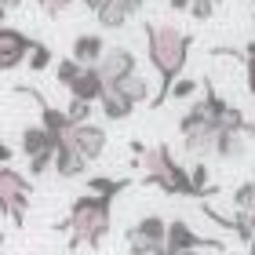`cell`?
Listing matches in <instances>:
<instances>
[{"label":"cell","mask_w":255,"mask_h":255,"mask_svg":"<svg viewBox=\"0 0 255 255\" xmlns=\"http://www.w3.org/2000/svg\"><path fill=\"white\" fill-rule=\"evenodd\" d=\"M142 33H146L149 66H153L157 77H160V88H157V95H149V106L160 110L168 102V88L182 77V69L190 62V44L193 40H190V33H182L179 26H171V22H146Z\"/></svg>","instance_id":"1"},{"label":"cell","mask_w":255,"mask_h":255,"mask_svg":"<svg viewBox=\"0 0 255 255\" xmlns=\"http://www.w3.org/2000/svg\"><path fill=\"white\" fill-rule=\"evenodd\" d=\"M131 157H135L131 168H142V175H138L142 186H157L168 197H197L193 186H190V171L175 160L168 142H157V146L131 142Z\"/></svg>","instance_id":"2"},{"label":"cell","mask_w":255,"mask_h":255,"mask_svg":"<svg viewBox=\"0 0 255 255\" xmlns=\"http://www.w3.org/2000/svg\"><path fill=\"white\" fill-rule=\"evenodd\" d=\"M110 226H113V201L95 197V193L73 197L69 215L59 223V230L69 234V252L80 248V245L84 248H102V241L110 237Z\"/></svg>","instance_id":"3"},{"label":"cell","mask_w":255,"mask_h":255,"mask_svg":"<svg viewBox=\"0 0 255 255\" xmlns=\"http://www.w3.org/2000/svg\"><path fill=\"white\" fill-rule=\"evenodd\" d=\"M29 197H33V179L22 175L18 168H0V215L7 219L11 226H26L29 215Z\"/></svg>","instance_id":"4"},{"label":"cell","mask_w":255,"mask_h":255,"mask_svg":"<svg viewBox=\"0 0 255 255\" xmlns=\"http://www.w3.org/2000/svg\"><path fill=\"white\" fill-rule=\"evenodd\" d=\"M179 135H182V149L193 157V160H204V157H212V146H215V124L212 117H208V110H204V102H193V106L182 113V121H179Z\"/></svg>","instance_id":"5"},{"label":"cell","mask_w":255,"mask_h":255,"mask_svg":"<svg viewBox=\"0 0 255 255\" xmlns=\"http://www.w3.org/2000/svg\"><path fill=\"white\" fill-rule=\"evenodd\" d=\"M201 91H204V110H208V117H212V124H215V131H241L245 138H255V121H248L245 113H241L234 102H226L223 95L215 91V84L212 80H201Z\"/></svg>","instance_id":"6"},{"label":"cell","mask_w":255,"mask_h":255,"mask_svg":"<svg viewBox=\"0 0 255 255\" xmlns=\"http://www.w3.org/2000/svg\"><path fill=\"white\" fill-rule=\"evenodd\" d=\"M55 80L69 91V99L77 102H88V106H95L99 95H102V80L95 73V66H77L73 59H62L59 66H55Z\"/></svg>","instance_id":"7"},{"label":"cell","mask_w":255,"mask_h":255,"mask_svg":"<svg viewBox=\"0 0 255 255\" xmlns=\"http://www.w3.org/2000/svg\"><path fill=\"white\" fill-rule=\"evenodd\" d=\"M55 142H66L80 160H84V164H95V160L106 153V128H102V124H91V121L69 124L66 131L55 138Z\"/></svg>","instance_id":"8"},{"label":"cell","mask_w":255,"mask_h":255,"mask_svg":"<svg viewBox=\"0 0 255 255\" xmlns=\"http://www.w3.org/2000/svg\"><path fill=\"white\" fill-rule=\"evenodd\" d=\"M164 234H168V219L164 215H142L135 226H128V252L131 255H153L164 252Z\"/></svg>","instance_id":"9"},{"label":"cell","mask_w":255,"mask_h":255,"mask_svg":"<svg viewBox=\"0 0 255 255\" xmlns=\"http://www.w3.org/2000/svg\"><path fill=\"white\" fill-rule=\"evenodd\" d=\"M226 245L215 237H201L186 219H171L168 234H164V255H179V252H223Z\"/></svg>","instance_id":"10"},{"label":"cell","mask_w":255,"mask_h":255,"mask_svg":"<svg viewBox=\"0 0 255 255\" xmlns=\"http://www.w3.org/2000/svg\"><path fill=\"white\" fill-rule=\"evenodd\" d=\"M33 37H26L22 29H11V26H0V73H11L26 62V55L33 48Z\"/></svg>","instance_id":"11"},{"label":"cell","mask_w":255,"mask_h":255,"mask_svg":"<svg viewBox=\"0 0 255 255\" xmlns=\"http://www.w3.org/2000/svg\"><path fill=\"white\" fill-rule=\"evenodd\" d=\"M138 69V59H135V51H128V48H106L102 51V59L95 62V73L102 84H117V80H124L128 73H135Z\"/></svg>","instance_id":"12"},{"label":"cell","mask_w":255,"mask_h":255,"mask_svg":"<svg viewBox=\"0 0 255 255\" xmlns=\"http://www.w3.org/2000/svg\"><path fill=\"white\" fill-rule=\"evenodd\" d=\"M142 4L146 0H102V4L95 7V18H99L102 29H124L128 18L142 11Z\"/></svg>","instance_id":"13"},{"label":"cell","mask_w":255,"mask_h":255,"mask_svg":"<svg viewBox=\"0 0 255 255\" xmlns=\"http://www.w3.org/2000/svg\"><path fill=\"white\" fill-rule=\"evenodd\" d=\"M102 51H106V40H102L99 33H80L73 40V48H69V59L77 66H95L102 59Z\"/></svg>","instance_id":"14"},{"label":"cell","mask_w":255,"mask_h":255,"mask_svg":"<svg viewBox=\"0 0 255 255\" xmlns=\"http://www.w3.org/2000/svg\"><path fill=\"white\" fill-rule=\"evenodd\" d=\"M18 149H22V157H26V160H33V157H40V153H55V142H51V135L44 131L40 124H29V128H22Z\"/></svg>","instance_id":"15"},{"label":"cell","mask_w":255,"mask_h":255,"mask_svg":"<svg viewBox=\"0 0 255 255\" xmlns=\"http://www.w3.org/2000/svg\"><path fill=\"white\" fill-rule=\"evenodd\" d=\"M95 106H99V113H102L106 121H128V117L135 113V106H131V102H124V99H121V91L113 88V84L102 88V95H99Z\"/></svg>","instance_id":"16"},{"label":"cell","mask_w":255,"mask_h":255,"mask_svg":"<svg viewBox=\"0 0 255 255\" xmlns=\"http://www.w3.org/2000/svg\"><path fill=\"white\" fill-rule=\"evenodd\" d=\"M84 186H88V193L113 201L117 193L131 190V186H135V179H128V175H88V179H84Z\"/></svg>","instance_id":"17"},{"label":"cell","mask_w":255,"mask_h":255,"mask_svg":"<svg viewBox=\"0 0 255 255\" xmlns=\"http://www.w3.org/2000/svg\"><path fill=\"white\" fill-rule=\"evenodd\" d=\"M113 88H117V91H121V99H124V102H131V106H142V102H149V80L138 73V69H135V73H128L124 80H117Z\"/></svg>","instance_id":"18"},{"label":"cell","mask_w":255,"mask_h":255,"mask_svg":"<svg viewBox=\"0 0 255 255\" xmlns=\"http://www.w3.org/2000/svg\"><path fill=\"white\" fill-rule=\"evenodd\" d=\"M245 149H248V138L241 135V131H219V135H215V146H212V157L237 160Z\"/></svg>","instance_id":"19"},{"label":"cell","mask_w":255,"mask_h":255,"mask_svg":"<svg viewBox=\"0 0 255 255\" xmlns=\"http://www.w3.org/2000/svg\"><path fill=\"white\" fill-rule=\"evenodd\" d=\"M26 66L33 69V73H44V69H48L51 66V48H48V44H33V48H29V55H26Z\"/></svg>","instance_id":"20"},{"label":"cell","mask_w":255,"mask_h":255,"mask_svg":"<svg viewBox=\"0 0 255 255\" xmlns=\"http://www.w3.org/2000/svg\"><path fill=\"white\" fill-rule=\"evenodd\" d=\"M234 204H237V212H255V179L241 182L234 190Z\"/></svg>","instance_id":"21"},{"label":"cell","mask_w":255,"mask_h":255,"mask_svg":"<svg viewBox=\"0 0 255 255\" xmlns=\"http://www.w3.org/2000/svg\"><path fill=\"white\" fill-rule=\"evenodd\" d=\"M197 88H201V80H190V77H179L175 84L168 88V99H193Z\"/></svg>","instance_id":"22"},{"label":"cell","mask_w":255,"mask_h":255,"mask_svg":"<svg viewBox=\"0 0 255 255\" xmlns=\"http://www.w3.org/2000/svg\"><path fill=\"white\" fill-rule=\"evenodd\" d=\"M62 113L69 117V124H84V121H91L95 106H88V102H77V99H69V106H66Z\"/></svg>","instance_id":"23"},{"label":"cell","mask_w":255,"mask_h":255,"mask_svg":"<svg viewBox=\"0 0 255 255\" xmlns=\"http://www.w3.org/2000/svg\"><path fill=\"white\" fill-rule=\"evenodd\" d=\"M37 4H40V11H44L48 18H59V15H66V11H69L73 0H37Z\"/></svg>","instance_id":"24"},{"label":"cell","mask_w":255,"mask_h":255,"mask_svg":"<svg viewBox=\"0 0 255 255\" xmlns=\"http://www.w3.org/2000/svg\"><path fill=\"white\" fill-rule=\"evenodd\" d=\"M186 11H190L197 22H208V18H212V11H215V4H212V0H190Z\"/></svg>","instance_id":"25"},{"label":"cell","mask_w":255,"mask_h":255,"mask_svg":"<svg viewBox=\"0 0 255 255\" xmlns=\"http://www.w3.org/2000/svg\"><path fill=\"white\" fill-rule=\"evenodd\" d=\"M11 160H15V149H11V142H7L4 135H0V168L11 164Z\"/></svg>","instance_id":"26"},{"label":"cell","mask_w":255,"mask_h":255,"mask_svg":"<svg viewBox=\"0 0 255 255\" xmlns=\"http://www.w3.org/2000/svg\"><path fill=\"white\" fill-rule=\"evenodd\" d=\"M245 80H248V91L255 99V59H245Z\"/></svg>","instance_id":"27"},{"label":"cell","mask_w":255,"mask_h":255,"mask_svg":"<svg viewBox=\"0 0 255 255\" xmlns=\"http://www.w3.org/2000/svg\"><path fill=\"white\" fill-rule=\"evenodd\" d=\"M168 7H171V11H186L190 0H168Z\"/></svg>","instance_id":"28"},{"label":"cell","mask_w":255,"mask_h":255,"mask_svg":"<svg viewBox=\"0 0 255 255\" xmlns=\"http://www.w3.org/2000/svg\"><path fill=\"white\" fill-rule=\"evenodd\" d=\"M241 59H255V40L245 44V51H241Z\"/></svg>","instance_id":"29"},{"label":"cell","mask_w":255,"mask_h":255,"mask_svg":"<svg viewBox=\"0 0 255 255\" xmlns=\"http://www.w3.org/2000/svg\"><path fill=\"white\" fill-rule=\"evenodd\" d=\"M80 4H84V7H91V11H95V7L102 4V0H80Z\"/></svg>","instance_id":"30"},{"label":"cell","mask_w":255,"mask_h":255,"mask_svg":"<svg viewBox=\"0 0 255 255\" xmlns=\"http://www.w3.org/2000/svg\"><path fill=\"white\" fill-rule=\"evenodd\" d=\"M248 255H255V237H252V241H248Z\"/></svg>","instance_id":"31"},{"label":"cell","mask_w":255,"mask_h":255,"mask_svg":"<svg viewBox=\"0 0 255 255\" xmlns=\"http://www.w3.org/2000/svg\"><path fill=\"white\" fill-rule=\"evenodd\" d=\"M4 18H7V11H4V7H0V26H4Z\"/></svg>","instance_id":"32"},{"label":"cell","mask_w":255,"mask_h":255,"mask_svg":"<svg viewBox=\"0 0 255 255\" xmlns=\"http://www.w3.org/2000/svg\"><path fill=\"white\" fill-rule=\"evenodd\" d=\"M0 255H4V234H0Z\"/></svg>","instance_id":"33"},{"label":"cell","mask_w":255,"mask_h":255,"mask_svg":"<svg viewBox=\"0 0 255 255\" xmlns=\"http://www.w3.org/2000/svg\"><path fill=\"white\" fill-rule=\"evenodd\" d=\"M179 255H201V252H179Z\"/></svg>","instance_id":"34"},{"label":"cell","mask_w":255,"mask_h":255,"mask_svg":"<svg viewBox=\"0 0 255 255\" xmlns=\"http://www.w3.org/2000/svg\"><path fill=\"white\" fill-rule=\"evenodd\" d=\"M212 4H223V0H212Z\"/></svg>","instance_id":"35"},{"label":"cell","mask_w":255,"mask_h":255,"mask_svg":"<svg viewBox=\"0 0 255 255\" xmlns=\"http://www.w3.org/2000/svg\"><path fill=\"white\" fill-rule=\"evenodd\" d=\"M153 255H164V252H153Z\"/></svg>","instance_id":"36"},{"label":"cell","mask_w":255,"mask_h":255,"mask_svg":"<svg viewBox=\"0 0 255 255\" xmlns=\"http://www.w3.org/2000/svg\"><path fill=\"white\" fill-rule=\"evenodd\" d=\"M252 7H255V0H252Z\"/></svg>","instance_id":"37"}]
</instances>
